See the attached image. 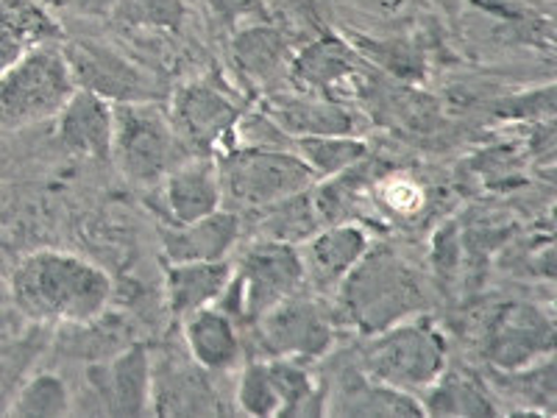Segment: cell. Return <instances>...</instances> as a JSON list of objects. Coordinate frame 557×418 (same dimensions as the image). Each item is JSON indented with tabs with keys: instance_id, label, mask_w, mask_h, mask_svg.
I'll use <instances>...</instances> for the list:
<instances>
[{
	"instance_id": "15",
	"label": "cell",
	"mask_w": 557,
	"mask_h": 418,
	"mask_svg": "<svg viewBox=\"0 0 557 418\" xmlns=\"http://www.w3.org/2000/svg\"><path fill=\"white\" fill-rule=\"evenodd\" d=\"M265 112L287 137H326V134H355L357 118L346 103L318 93H273L262 101Z\"/></svg>"
},
{
	"instance_id": "5",
	"label": "cell",
	"mask_w": 557,
	"mask_h": 418,
	"mask_svg": "<svg viewBox=\"0 0 557 418\" xmlns=\"http://www.w3.org/2000/svg\"><path fill=\"white\" fill-rule=\"evenodd\" d=\"M73 93L76 82L62 45H37L0 76V128L23 132L53 121Z\"/></svg>"
},
{
	"instance_id": "4",
	"label": "cell",
	"mask_w": 557,
	"mask_h": 418,
	"mask_svg": "<svg viewBox=\"0 0 557 418\" xmlns=\"http://www.w3.org/2000/svg\"><path fill=\"white\" fill-rule=\"evenodd\" d=\"M446 366L449 348L444 332L424 312L368 335L362 348V371L368 377L416 396L426 391Z\"/></svg>"
},
{
	"instance_id": "18",
	"label": "cell",
	"mask_w": 557,
	"mask_h": 418,
	"mask_svg": "<svg viewBox=\"0 0 557 418\" xmlns=\"http://www.w3.org/2000/svg\"><path fill=\"white\" fill-rule=\"evenodd\" d=\"M243 232V218L235 209L221 207L212 216L190 223H168L162 229V251L168 262L228 260Z\"/></svg>"
},
{
	"instance_id": "35",
	"label": "cell",
	"mask_w": 557,
	"mask_h": 418,
	"mask_svg": "<svg viewBox=\"0 0 557 418\" xmlns=\"http://www.w3.org/2000/svg\"><path fill=\"white\" fill-rule=\"evenodd\" d=\"M357 7L366 9V12L374 14H396L399 9H405L407 0H355Z\"/></svg>"
},
{
	"instance_id": "22",
	"label": "cell",
	"mask_w": 557,
	"mask_h": 418,
	"mask_svg": "<svg viewBox=\"0 0 557 418\" xmlns=\"http://www.w3.org/2000/svg\"><path fill=\"white\" fill-rule=\"evenodd\" d=\"M232 59L243 82L253 87H271L278 76H287L293 53L285 34L268 20V23H248L237 28L232 39Z\"/></svg>"
},
{
	"instance_id": "30",
	"label": "cell",
	"mask_w": 557,
	"mask_h": 418,
	"mask_svg": "<svg viewBox=\"0 0 557 418\" xmlns=\"http://www.w3.org/2000/svg\"><path fill=\"white\" fill-rule=\"evenodd\" d=\"M235 399L240 413L246 416L260 418H276L282 410V399H278V388L273 380L271 360H251L243 366L240 377H237Z\"/></svg>"
},
{
	"instance_id": "26",
	"label": "cell",
	"mask_w": 557,
	"mask_h": 418,
	"mask_svg": "<svg viewBox=\"0 0 557 418\" xmlns=\"http://www.w3.org/2000/svg\"><path fill=\"white\" fill-rule=\"evenodd\" d=\"M312 187H315V184H312ZM312 187L310 190L285 198V201L273 204V207L262 209V212H257V216H262L260 223H257L260 237L301 246L307 237H312L318 229H323V218L321 212H318Z\"/></svg>"
},
{
	"instance_id": "23",
	"label": "cell",
	"mask_w": 557,
	"mask_h": 418,
	"mask_svg": "<svg viewBox=\"0 0 557 418\" xmlns=\"http://www.w3.org/2000/svg\"><path fill=\"white\" fill-rule=\"evenodd\" d=\"M235 271V262L228 260H190L168 262L165 268V293L168 310L173 318H187L201 307L215 305L223 287L228 285Z\"/></svg>"
},
{
	"instance_id": "10",
	"label": "cell",
	"mask_w": 557,
	"mask_h": 418,
	"mask_svg": "<svg viewBox=\"0 0 557 418\" xmlns=\"http://www.w3.org/2000/svg\"><path fill=\"white\" fill-rule=\"evenodd\" d=\"M62 53L78 89L96 93L109 103L159 101V89L151 73H146L121 51H114L112 45L73 39L62 45Z\"/></svg>"
},
{
	"instance_id": "17",
	"label": "cell",
	"mask_w": 557,
	"mask_h": 418,
	"mask_svg": "<svg viewBox=\"0 0 557 418\" xmlns=\"http://www.w3.org/2000/svg\"><path fill=\"white\" fill-rule=\"evenodd\" d=\"M57 121V143L73 157L82 159H112L114 114L112 103L96 93L78 89L64 103Z\"/></svg>"
},
{
	"instance_id": "32",
	"label": "cell",
	"mask_w": 557,
	"mask_h": 418,
	"mask_svg": "<svg viewBox=\"0 0 557 418\" xmlns=\"http://www.w3.org/2000/svg\"><path fill=\"white\" fill-rule=\"evenodd\" d=\"M371 196L382 212L393 218H412L424 209V190L407 176H391V173L380 176L371 187Z\"/></svg>"
},
{
	"instance_id": "19",
	"label": "cell",
	"mask_w": 557,
	"mask_h": 418,
	"mask_svg": "<svg viewBox=\"0 0 557 418\" xmlns=\"http://www.w3.org/2000/svg\"><path fill=\"white\" fill-rule=\"evenodd\" d=\"M162 207L168 223H190L223 207L215 157H190L162 179Z\"/></svg>"
},
{
	"instance_id": "33",
	"label": "cell",
	"mask_w": 557,
	"mask_h": 418,
	"mask_svg": "<svg viewBox=\"0 0 557 418\" xmlns=\"http://www.w3.org/2000/svg\"><path fill=\"white\" fill-rule=\"evenodd\" d=\"M207 9L228 26H248V23H268L271 9L265 0H203Z\"/></svg>"
},
{
	"instance_id": "27",
	"label": "cell",
	"mask_w": 557,
	"mask_h": 418,
	"mask_svg": "<svg viewBox=\"0 0 557 418\" xmlns=\"http://www.w3.org/2000/svg\"><path fill=\"white\" fill-rule=\"evenodd\" d=\"M76 410L73 391L57 371H37L20 382L9 399L7 413L17 418H62Z\"/></svg>"
},
{
	"instance_id": "13",
	"label": "cell",
	"mask_w": 557,
	"mask_h": 418,
	"mask_svg": "<svg viewBox=\"0 0 557 418\" xmlns=\"http://www.w3.org/2000/svg\"><path fill=\"white\" fill-rule=\"evenodd\" d=\"M371 235L357 223H330L307 237L298 254L305 266V282H310L312 293H335L346 273L362 260V254L371 248Z\"/></svg>"
},
{
	"instance_id": "11",
	"label": "cell",
	"mask_w": 557,
	"mask_h": 418,
	"mask_svg": "<svg viewBox=\"0 0 557 418\" xmlns=\"http://www.w3.org/2000/svg\"><path fill=\"white\" fill-rule=\"evenodd\" d=\"M153 360L143 343L121 348L107 362L84 371L92 413L103 416H146L151 413Z\"/></svg>"
},
{
	"instance_id": "34",
	"label": "cell",
	"mask_w": 557,
	"mask_h": 418,
	"mask_svg": "<svg viewBox=\"0 0 557 418\" xmlns=\"http://www.w3.org/2000/svg\"><path fill=\"white\" fill-rule=\"evenodd\" d=\"M26 51H32V45H28L26 39L17 37L14 32H9L7 26H0V76H3V73H7V70Z\"/></svg>"
},
{
	"instance_id": "20",
	"label": "cell",
	"mask_w": 557,
	"mask_h": 418,
	"mask_svg": "<svg viewBox=\"0 0 557 418\" xmlns=\"http://www.w3.org/2000/svg\"><path fill=\"white\" fill-rule=\"evenodd\" d=\"M323 416L351 418H424V405L416 393L399 391L385 382L368 377L366 371L346 374L326 393V413Z\"/></svg>"
},
{
	"instance_id": "16",
	"label": "cell",
	"mask_w": 557,
	"mask_h": 418,
	"mask_svg": "<svg viewBox=\"0 0 557 418\" xmlns=\"http://www.w3.org/2000/svg\"><path fill=\"white\" fill-rule=\"evenodd\" d=\"M360 59L355 45H348L337 34H321L307 42L301 51L293 53L287 76L307 93L343 101L341 89L355 82Z\"/></svg>"
},
{
	"instance_id": "3",
	"label": "cell",
	"mask_w": 557,
	"mask_h": 418,
	"mask_svg": "<svg viewBox=\"0 0 557 418\" xmlns=\"http://www.w3.org/2000/svg\"><path fill=\"white\" fill-rule=\"evenodd\" d=\"M221 173L223 207L237 216H257L318 182L305 159L293 148L232 146L215 157Z\"/></svg>"
},
{
	"instance_id": "6",
	"label": "cell",
	"mask_w": 557,
	"mask_h": 418,
	"mask_svg": "<svg viewBox=\"0 0 557 418\" xmlns=\"http://www.w3.org/2000/svg\"><path fill=\"white\" fill-rule=\"evenodd\" d=\"M301 287H305V266L298 246L260 237L243 251L215 307L226 312L237 327L243 323L251 327L257 318Z\"/></svg>"
},
{
	"instance_id": "12",
	"label": "cell",
	"mask_w": 557,
	"mask_h": 418,
	"mask_svg": "<svg viewBox=\"0 0 557 418\" xmlns=\"http://www.w3.org/2000/svg\"><path fill=\"white\" fill-rule=\"evenodd\" d=\"M555 348V323L541 307L513 305L502 307L487 323L485 357L496 371L524 368L541 357L552 355Z\"/></svg>"
},
{
	"instance_id": "24",
	"label": "cell",
	"mask_w": 557,
	"mask_h": 418,
	"mask_svg": "<svg viewBox=\"0 0 557 418\" xmlns=\"http://www.w3.org/2000/svg\"><path fill=\"white\" fill-rule=\"evenodd\" d=\"M426 416H499V405L487 388L469 374L466 368H449L441 371L435 382L426 391L418 393Z\"/></svg>"
},
{
	"instance_id": "14",
	"label": "cell",
	"mask_w": 557,
	"mask_h": 418,
	"mask_svg": "<svg viewBox=\"0 0 557 418\" xmlns=\"http://www.w3.org/2000/svg\"><path fill=\"white\" fill-rule=\"evenodd\" d=\"M151 413L153 416H223L226 407L209 382V371L196 362L162 357L151 371Z\"/></svg>"
},
{
	"instance_id": "29",
	"label": "cell",
	"mask_w": 557,
	"mask_h": 418,
	"mask_svg": "<svg viewBox=\"0 0 557 418\" xmlns=\"http://www.w3.org/2000/svg\"><path fill=\"white\" fill-rule=\"evenodd\" d=\"M293 151L305 159L315 179H332L337 173L355 168L357 162L371 157L366 139L355 134H326V137H298L293 139Z\"/></svg>"
},
{
	"instance_id": "1",
	"label": "cell",
	"mask_w": 557,
	"mask_h": 418,
	"mask_svg": "<svg viewBox=\"0 0 557 418\" xmlns=\"http://www.w3.org/2000/svg\"><path fill=\"white\" fill-rule=\"evenodd\" d=\"M109 273L73 251L39 248L9 273V296L20 316L42 327H87L112 305Z\"/></svg>"
},
{
	"instance_id": "25",
	"label": "cell",
	"mask_w": 557,
	"mask_h": 418,
	"mask_svg": "<svg viewBox=\"0 0 557 418\" xmlns=\"http://www.w3.org/2000/svg\"><path fill=\"white\" fill-rule=\"evenodd\" d=\"M499 388H505L507 396L516 402L507 416H555V355H546L513 371H499Z\"/></svg>"
},
{
	"instance_id": "7",
	"label": "cell",
	"mask_w": 557,
	"mask_h": 418,
	"mask_svg": "<svg viewBox=\"0 0 557 418\" xmlns=\"http://www.w3.org/2000/svg\"><path fill=\"white\" fill-rule=\"evenodd\" d=\"M112 159L134 184H159L193 157L159 101L112 103Z\"/></svg>"
},
{
	"instance_id": "31",
	"label": "cell",
	"mask_w": 557,
	"mask_h": 418,
	"mask_svg": "<svg viewBox=\"0 0 557 418\" xmlns=\"http://www.w3.org/2000/svg\"><path fill=\"white\" fill-rule=\"evenodd\" d=\"M0 26L26 39L32 48L62 39V26L37 0H0Z\"/></svg>"
},
{
	"instance_id": "21",
	"label": "cell",
	"mask_w": 557,
	"mask_h": 418,
	"mask_svg": "<svg viewBox=\"0 0 557 418\" xmlns=\"http://www.w3.org/2000/svg\"><path fill=\"white\" fill-rule=\"evenodd\" d=\"M182 332L190 360L203 371H209V374H226L240 362V330L215 305L201 307V310L182 318Z\"/></svg>"
},
{
	"instance_id": "28",
	"label": "cell",
	"mask_w": 557,
	"mask_h": 418,
	"mask_svg": "<svg viewBox=\"0 0 557 418\" xmlns=\"http://www.w3.org/2000/svg\"><path fill=\"white\" fill-rule=\"evenodd\" d=\"M51 327H42V323H32L20 335L0 332V413H7L12 393L32 374L34 362L45 355V348L51 343Z\"/></svg>"
},
{
	"instance_id": "8",
	"label": "cell",
	"mask_w": 557,
	"mask_h": 418,
	"mask_svg": "<svg viewBox=\"0 0 557 418\" xmlns=\"http://www.w3.org/2000/svg\"><path fill=\"white\" fill-rule=\"evenodd\" d=\"M251 327L257 330V341L268 357H287V360H318L330 355L337 341L335 312L323 307L318 293H305V287L282 298Z\"/></svg>"
},
{
	"instance_id": "2",
	"label": "cell",
	"mask_w": 557,
	"mask_h": 418,
	"mask_svg": "<svg viewBox=\"0 0 557 418\" xmlns=\"http://www.w3.org/2000/svg\"><path fill=\"white\" fill-rule=\"evenodd\" d=\"M335 298L337 321L366 337L426 310V287L416 268L391 246L374 243L337 285Z\"/></svg>"
},
{
	"instance_id": "9",
	"label": "cell",
	"mask_w": 557,
	"mask_h": 418,
	"mask_svg": "<svg viewBox=\"0 0 557 418\" xmlns=\"http://www.w3.org/2000/svg\"><path fill=\"white\" fill-rule=\"evenodd\" d=\"M243 112V103L223 84L209 78L182 84L168 103L173 126L193 157H218L232 148Z\"/></svg>"
}]
</instances>
